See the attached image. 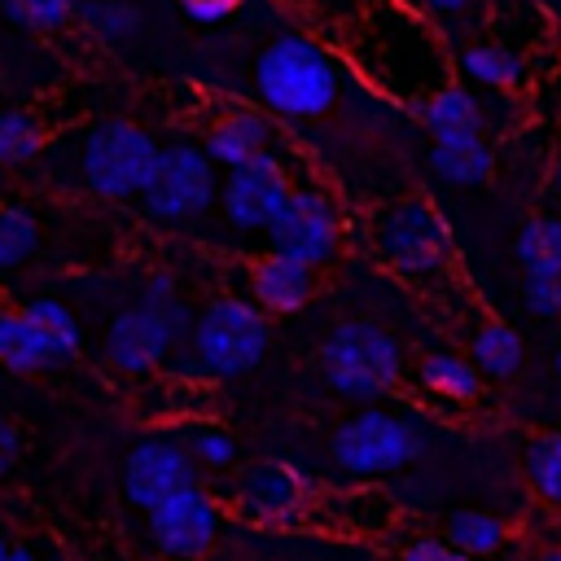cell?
I'll return each instance as SVG.
<instances>
[{
  "instance_id": "32",
  "label": "cell",
  "mask_w": 561,
  "mask_h": 561,
  "mask_svg": "<svg viewBox=\"0 0 561 561\" xmlns=\"http://www.w3.org/2000/svg\"><path fill=\"white\" fill-rule=\"evenodd\" d=\"M184 443H188V451L197 456V465H206V469H228V465L237 460V443H232V434L219 430V425H193V430L184 434Z\"/></svg>"
},
{
  "instance_id": "34",
  "label": "cell",
  "mask_w": 561,
  "mask_h": 561,
  "mask_svg": "<svg viewBox=\"0 0 561 561\" xmlns=\"http://www.w3.org/2000/svg\"><path fill=\"white\" fill-rule=\"evenodd\" d=\"M180 4H184V13H188L197 26H215V22L232 18L241 0H180Z\"/></svg>"
},
{
  "instance_id": "28",
  "label": "cell",
  "mask_w": 561,
  "mask_h": 561,
  "mask_svg": "<svg viewBox=\"0 0 561 561\" xmlns=\"http://www.w3.org/2000/svg\"><path fill=\"white\" fill-rule=\"evenodd\" d=\"M526 473H530V486L561 504V434H548V438H535L526 447Z\"/></svg>"
},
{
  "instance_id": "9",
  "label": "cell",
  "mask_w": 561,
  "mask_h": 561,
  "mask_svg": "<svg viewBox=\"0 0 561 561\" xmlns=\"http://www.w3.org/2000/svg\"><path fill=\"white\" fill-rule=\"evenodd\" d=\"M381 263L399 276H434L451 254V228L425 197H403L381 210L373 228Z\"/></svg>"
},
{
  "instance_id": "22",
  "label": "cell",
  "mask_w": 561,
  "mask_h": 561,
  "mask_svg": "<svg viewBox=\"0 0 561 561\" xmlns=\"http://www.w3.org/2000/svg\"><path fill=\"white\" fill-rule=\"evenodd\" d=\"M469 351H473L478 373H486V377H513L522 368V359H526L522 333L513 324H504V320H486L473 333V346Z\"/></svg>"
},
{
  "instance_id": "35",
  "label": "cell",
  "mask_w": 561,
  "mask_h": 561,
  "mask_svg": "<svg viewBox=\"0 0 561 561\" xmlns=\"http://www.w3.org/2000/svg\"><path fill=\"white\" fill-rule=\"evenodd\" d=\"M140 298H153V302H171V298H180V289H175V272H167V267L149 272L145 285H140Z\"/></svg>"
},
{
  "instance_id": "12",
  "label": "cell",
  "mask_w": 561,
  "mask_h": 561,
  "mask_svg": "<svg viewBox=\"0 0 561 561\" xmlns=\"http://www.w3.org/2000/svg\"><path fill=\"white\" fill-rule=\"evenodd\" d=\"M219 526H224L219 504L197 482L149 508V539H153V548L167 552V557H180V561L206 557L210 543L219 539Z\"/></svg>"
},
{
  "instance_id": "2",
  "label": "cell",
  "mask_w": 561,
  "mask_h": 561,
  "mask_svg": "<svg viewBox=\"0 0 561 561\" xmlns=\"http://www.w3.org/2000/svg\"><path fill=\"white\" fill-rule=\"evenodd\" d=\"M254 92L276 118H320L342 92L337 57L311 35H276L254 61Z\"/></svg>"
},
{
  "instance_id": "11",
  "label": "cell",
  "mask_w": 561,
  "mask_h": 561,
  "mask_svg": "<svg viewBox=\"0 0 561 561\" xmlns=\"http://www.w3.org/2000/svg\"><path fill=\"white\" fill-rule=\"evenodd\" d=\"M294 180L280 153L263 149L250 162H237L224 171V188H219V210L232 228L241 232H267V224L276 219V210L285 206Z\"/></svg>"
},
{
  "instance_id": "18",
  "label": "cell",
  "mask_w": 561,
  "mask_h": 561,
  "mask_svg": "<svg viewBox=\"0 0 561 561\" xmlns=\"http://www.w3.org/2000/svg\"><path fill=\"white\" fill-rule=\"evenodd\" d=\"M430 140H465L482 136V101L465 83H443L416 105Z\"/></svg>"
},
{
  "instance_id": "10",
  "label": "cell",
  "mask_w": 561,
  "mask_h": 561,
  "mask_svg": "<svg viewBox=\"0 0 561 561\" xmlns=\"http://www.w3.org/2000/svg\"><path fill=\"white\" fill-rule=\"evenodd\" d=\"M267 245L294 254L311 267H324L342 245V215L337 202L320 184H294L276 219L267 224Z\"/></svg>"
},
{
  "instance_id": "30",
  "label": "cell",
  "mask_w": 561,
  "mask_h": 561,
  "mask_svg": "<svg viewBox=\"0 0 561 561\" xmlns=\"http://www.w3.org/2000/svg\"><path fill=\"white\" fill-rule=\"evenodd\" d=\"M522 298L530 307V316L539 320H561V263L557 267H530Z\"/></svg>"
},
{
  "instance_id": "29",
  "label": "cell",
  "mask_w": 561,
  "mask_h": 561,
  "mask_svg": "<svg viewBox=\"0 0 561 561\" xmlns=\"http://www.w3.org/2000/svg\"><path fill=\"white\" fill-rule=\"evenodd\" d=\"M79 4L83 0H4V13L26 31H57L70 18H79Z\"/></svg>"
},
{
  "instance_id": "5",
  "label": "cell",
  "mask_w": 561,
  "mask_h": 561,
  "mask_svg": "<svg viewBox=\"0 0 561 561\" xmlns=\"http://www.w3.org/2000/svg\"><path fill=\"white\" fill-rule=\"evenodd\" d=\"M267 311L254 298L219 294L210 298L188 333V355L197 359L202 377H241L250 373L267 351Z\"/></svg>"
},
{
  "instance_id": "41",
  "label": "cell",
  "mask_w": 561,
  "mask_h": 561,
  "mask_svg": "<svg viewBox=\"0 0 561 561\" xmlns=\"http://www.w3.org/2000/svg\"><path fill=\"white\" fill-rule=\"evenodd\" d=\"M557 368H561V351H557Z\"/></svg>"
},
{
  "instance_id": "25",
  "label": "cell",
  "mask_w": 561,
  "mask_h": 561,
  "mask_svg": "<svg viewBox=\"0 0 561 561\" xmlns=\"http://www.w3.org/2000/svg\"><path fill=\"white\" fill-rule=\"evenodd\" d=\"M44 149V127L26 110H0V167H26Z\"/></svg>"
},
{
  "instance_id": "4",
  "label": "cell",
  "mask_w": 561,
  "mask_h": 561,
  "mask_svg": "<svg viewBox=\"0 0 561 561\" xmlns=\"http://www.w3.org/2000/svg\"><path fill=\"white\" fill-rule=\"evenodd\" d=\"M320 373L324 386H333L337 394L373 403L399 386L403 346L394 333H386L373 320H342L320 346Z\"/></svg>"
},
{
  "instance_id": "39",
  "label": "cell",
  "mask_w": 561,
  "mask_h": 561,
  "mask_svg": "<svg viewBox=\"0 0 561 561\" xmlns=\"http://www.w3.org/2000/svg\"><path fill=\"white\" fill-rule=\"evenodd\" d=\"M535 561H561V548H543Z\"/></svg>"
},
{
  "instance_id": "37",
  "label": "cell",
  "mask_w": 561,
  "mask_h": 561,
  "mask_svg": "<svg viewBox=\"0 0 561 561\" xmlns=\"http://www.w3.org/2000/svg\"><path fill=\"white\" fill-rule=\"evenodd\" d=\"M412 9H421V13H430V18H460V13H469L478 0H408Z\"/></svg>"
},
{
  "instance_id": "38",
  "label": "cell",
  "mask_w": 561,
  "mask_h": 561,
  "mask_svg": "<svg viewBox=\"0 0 561 561\" xmlns=\"http://www.w3.org/2000/svg\"><path fill=\"white\" fill-rule=\"evenodd\" d=\"M0 561H39L35 543H22V539H0Z\"/></svg>"
},
{
  "instance_id": "21",
  "label": "cell",
  "mask_w": 561,
  "mask_h": 561,
  "mask_svg": "<svg viewBox=\"0 0 561 561\" xmlns=\"http://www.w3.org/2000/svg\"><path fill=\"white\" fill-rule=\"evenodd\" d=\"M460 75L486 92H513L526 79V61L508 44H469L460 48Z\"/></svg>"
},
{
  "instance_id": "14",
  "label": "cell",
  "mask_w": 561,
  "mask_h": 561,
  "mask_svg": "<svg viewBox=\"0 0 561 561\" xmlns=\"http://www.w3.org/2000/svg\"><path fill=\"white\" fill-rule=\"evenodd\" d=\"M307 495V478L285 460H259L237 478V508L254 522H294Z\"/></svg>"
},
{
  "instance_id": "6",
  "label": "cell",
  "mask_w": 561,
  "mask_h": 561,
  "mask_svg": "<svg viewBox=\"0 0 561 561\" xmlns=\"http://www.w3.org/2000/svg\"><path fill=\"white\" fill-rule=\"evenodd\" d=\"M193 320H197V311H188L184 298H171V302L136 298V302H127L110 320V329H105V359L118 373H127V377L153 373L158 364L171 359V351L188 346Z\"/></svg>"
},
{
  "instance_id": "15",
  "label": "cell",
  "mask_w": 561,
  "mask_h": 561,
  "mask_svg": "<svg viewBox=\"0 0 561 561\" xmlns=\"http://www.w3.org/2000/svg\"><path fill=\"white\" fill-rule=\"evenodd\" d=\"M245 280H250V298L267 316H289V311L307 307L316 294V267L294 254H280V250H267L263 259H254Z\"/></svg>"
},
{
  "instance_id": "24",
  "label": "cell",
  "mask_w": 561,
  "mask_h": 561,
  "mask_svg": "<svg viewBox=\"0 0 561 561\" xmlns=\"http://www.w3.org/2000/svg\"><path fill=\"white\" fill-rule=\"evenodd\" d=\"M79 22L101 44H123V39H131L140 31V9L131 0H83L79 4Z\"/></svg>"
},
{
  "instance_id": "7",
  "label": "cell",
  "mask_w": 561,
  "mask_h": 561,
  "mask_svg": "<svg viewBox=\"0 0 561 561\" xmlns=\"http://www.w3.org/2000/svg\"><path fill=\"white\" fill-rule=\"evenodd\" d=\"M224 175L202 140H171L158 153V171L140 193V210L153 224H193L219 202Z\"/></svg>"
},
{
  "instance_id": "16",
  "label": "cell",
  "mask_w": 561,
  "mask_h": 561,
  "mask_svg": "<svg viewBox=\"0 0 561 561\" xmlns=\"http://www.w3.org/2000/svg\"><path fill=\"white\" fill-rule=\"evenodd\" d=\"M75 355L53 337L44 333L26 307H9L0 302V364L13 368V373H48L57 364H70Z\"/></svg>"
},
{
  "instance_id": "33",
  "label": "cell",
  "mask_w": 561,
  "mask_h": 561,
  "mask_svg": "<svg viewBox=\"0 0 561 561\" xmlns=\"http://www.w3.org/2000/svg\"><path fill=\"white\" fill-rule=\"evenodd\" d=\"M403 561H473L469 552H460L456 543L447 539H416L403 548Z\"/></svg>"
},
{
  "instance_id": "3",
  "label": "cell",
  "mask_w": 561,
  "mask_h": 561,
  "mask_svg": "<svg viewBox=\"0 0 561 561\" xmlns=\"http://www.w3.org/2000/svg\"><path fill=\"white\" fill-rule=\"evenodd\" d=\"M162 145L127 123V118H101L75 136V184L105 202H131L149 188L158 171Z\"/></svg>"
},
{
  "instance_id": "26",
  "label": "cell",
  "mask_w": 561,
  "mask_h": 561,
  "mask_svg": "<svg viewBox=\"0 0 561 561\" xmlns=\"http://www.w3.org/2000/svg\"><path fill=\"white\" fill-rule=\"evenodd\" d=\"M39 250V224L26 206H0V272L26 263Z\"/></svg>"
},
{
  "instance_id": "27",
  "label": "cell",
  "mask_w": 561,
  "mask_h": 561,
  "mask_svg": "<svg viewBox=\"0 0 561 561\" xmlns=\"http://www.w3.org/2000/svg\"><path fill=\"white\" fill-rule=\"evenodd\" d=\"M517 259L522 267H557L561 263V219L557 215H535L517 232Z\"/></svg>"
},
{
  "instance_id": "1",
  "label": "cell",
  "mask_w": 561,
  "mask_h": 561,
  "mask_svg": "<svg viewBox=\"0 0 561 561\" xmlns=\"http://www.w3.org/2000/svg\"><path fill=\"white\" fill-rule=\"evenodd\" d=\"M421 9H403V4H381L368 13L364 22V48H359V66L373 83H381L394 96L408 101H425L434 88L447 83V53L434 39L430 22L416 18Z\"/></svg>"
},
{
  "instance_id": "17",
  "label": "cell",
  "mask_w": 561,
  "mask_h": 561,
  "mask_svg": "<svg viewBox=\"0 0 561 561\" xmlns=\"http://www.w3.org/2000/svg\"><path fill=\"white\" fill-rule=\"evenodd\" d=\"M272 118L263 114V110H254V105H237V110H224L210 127H206V136H202V145H206V153L228 171V167H237V162H250V158H259L263 149H272Z\"/></svg>"
},
{
  "instance_id": "31",
  "label": "cell",
  "mask_w": 561,
  "mask_h": 561,
  "mask_svg": "<svg viewBox=\"0 0 561 561\" xmlns=\"http://www.w3.org/2000/svg\"><path fill=\"white\" fill-rule=\"evenodd\" d=\"M26 311H31V320H35L44 333H53L70 355H79V320H75V311H70L61 298H31Z\"/></svg>"
},
{
  "instance_id": "20",
  "label": "cell",
  "mask_w": 561,
  "mask_h": 561,
  "mask_svg": "<svg viewBox=\"0 0 561 561\" xmlns=\"http://www.w3.org/2000/svg\"><path fill=\"white\" fill-rule=\"evenodd\" d=\"M416 381H421L430 394L451 399V403H469V399H478V390H482L478 364L465 359V355H451V351H430V355H421Z\"/></svg>"
},
{
  "instance_id": "8",
  "label": "cell",
  "mask_w": 561,
  "mask_h": 561,
  "mask_svg": "<svg viewBox=\"0 0 561 561\" xmlns=\"http://www.w3.org/2000/svg\"><path fill=\"white\" fill-rule=\"evenodd\" d=\"M329 456L346 478H386L421 456V425L386 408H364L333 430Z\"/></svg>"
},
{
  "instance_id": "23",
  "label": "cell",
  "mask_w": 561,
  "mask_h": 561,
  "mask_svg": "<svg viewBox=\"0 0 561 561\" xmlns=\"http://www.w3.org/2000/svg\"><path fill=\"white\" fill-rule=\"evenodd\" d=\"M504 535H508V526H504L495 513H482V508H460V513H451L447 526H443V539L456 543V548L469 552V557H491V552L504 543Z\"/></svg>"
},
{
  "instance_id": "19",
  "label": "cell",
  "mask_w": 561,
  "mask_h": 561,
  "mask_svg": "<svg viewBox=\"0 0 561 561\" xmlns=\"http://www.w3.org/2000/svg\"><path fill=\"white\" fill-rule=\"evenodd\" d=\"M430 167L438 180L447 184H482L495 167V153L486 145V136H465V140H434L430 145Z\"/></svg>"
},
{
  "instance_id": "40",
  "label": "cell",
  "mask_w": 561,
  "mask_h": 561,
  "mask_svg": "<svg viewBox=\"0 0 561 561\" xmlns=\"http://www.w3.org/2000/svg\"><path fill=\"white\" fill-rule=\"evenodd\" d=\"M552 188L561 193V158H557V167H552Z\"/></svg>"
},
{
  "instance_id": "36",
  "label": "cell",
  "mask_w": 561,
  "mask_h": 561,
  "mask_svg": "<svg viewBox=\"0 0 561 561\" xmlns=\"http://www.w3.org/2000/svg\"><path fill=\"white\" fill-rule=\"evenodd\" d=\"M18 447H22V434H18V425H13L9 416H0V478L13 469V460H18Z\"/></svg>"
},
{
  "instance_id": "13",
  "label": "cell",
  "mask_w": 561,
  "mask_h": 561,
  "mask_svg": "<svg viewBox=\"0 0 561 561\" xmlns=\"http://www.w3.org/2000/svg\"><path fill=\"white\" fill-rule=\"evenodd\" d=\"M193 482H197V456L188 451L184 438H145L123 460V495L145 513Z\"/></svg>"
}]
</instances>
